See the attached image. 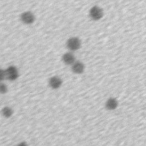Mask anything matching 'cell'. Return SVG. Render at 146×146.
<instances>
[{"label": "cell", "mask_w": 146, "mask_h": 146, "mask_svg": "<svg viewBox=\"0 0 146 146\" xmlns=\"http://www.w3.org/2000/svg\"><path fill=\"white\" fill-rule=\"evenodd\" d=\"M8 91V87L7 85L3 82H0V94H5Z\"/></svg>", "instance_id": "cell-10"}, {"label": "cell", "mask_w": 146, "mask_h": 146, "mask_svg": "<svg viewBox=\"0 0 146 146\" xmlns=\"http://www.w3.org/2000/svg\"><path fill=\"white\" fill-rule=\"evenodd\" d=\"M66 46L71 51H76L81 47V40L78 37H71L66 42Z\"/></svg>", "instance_id": "cell-3"}, {"label": "cell", "mask_w": 146, "mask_h": 146, "mask_svg": "<svg viewBox=\"0 0 146 146\" xmlns=\"http://www.w3.org/2000/svg\"><path fill=\"white\" fill-rule=\"evenodd\" d=\"M5 79H6L5 70L0 68V82H3Z\"/></svg>", "instance_id": "cell-11"}, {"label": "cell", "mask_w": 146, "mask_h": 146, "mask_svg": "<svg viewBox=\"0 0 146 146\" xmlns=\"http://www.w3.org/2000/svg\"><path fill=\"white\" fill-rule=\"evenodd\" d=\"M16 146H28V145H27L26 142L22 141V142L19 143V144H18Z\"/></svg>", "instance_id": "cell-12"}, {"label": "cell", "mask_w": 146, "mask_h": 146, "mask_svg": "<svg viewBox=\"0 0 146 146\" xmlns=\"http://www.w3.org/2000/svg\"><path fill=\"white\" fill-rule=\"evenodd\" d=\"M5 78L9 81H14L19 76V72L14 66H10L5 70Z\"/></svg>", "instance_id": "cell-1"}, {"label": "cell", "mask_w": 146, "mask_h": 146, "mask_svg": "<svg viewBox=\"0 0 146 146\" xmlns=\"http://www.w3.org/2000/svg\"><path fill=\"white\" fill-rule=\"evenodd\" d=\"M90 18L94 21H98L104 15L103 10L102 8L98 6H92L89 11Z\"/></svg>", "instance_id": "cell-2"}, {"label": "cell", "mask_w": 146, "mask_h": 146, "mask_svg": "<svg viewBox=\"0 0 146 146\" xmlns=\"http://www.w3.org/2000/svg\"><path fill=\"white\" fill-rule=\"evenodd\" d=\"M72 70L76 74H81L83 72L84 69V65L80 61H75L72 64Z\"/></svg>", "instance_id": "cell-7"}, {"label": "cell", "mask_w": 146, "mask_h": 146, "mask_svg": "<svg viewBox=\"0 0 146 146\" xmlns=\"http://www.w3.org/2000/svg\"><path fill=\"white\" fill-rule=\"evenodd\" d=\"M63 62L67 65H72L75 61V58L71 52H66L62 56Z\"/></svg>", "instance_id": "cell-6"}, {"label": "cell", "mask_w": 146, "mask_h": 146, "mask_svg": "<svg viewBox=\"0 0 146 146\" xmlns=\"http://www.w3.org/2000/svg\"><path fill=\"white\" fill-rule=\"evenodd\" d=\"M1 112L2 115L5 118H9L13 114V109L9 106H5L3 108H2Z\"/></svg>", "instance_id": "cell-9"}, {"label": "cell", "mask_w": 146, "mask_h": 146, "mask_svg": "<svg viewBox=\"0 0 146 146\" xmlns=\"http://www.w3.org/2000/svg\"><path fill=\"white\" fill-rule=\"evenodd\" d=\"M118 105L117 100L113 98H111L108 99L106 102V107L109 110H113L116 108Z\"/></svg>", "instance_id": "cell-8"}, {"label": "cell", "mask_w": 146, "mask_h": 146, "mask_svg": "<svg viewBox=\"0 0 146 146\" xmlns=\"http://www.w3.org/2000/svg\"><path fill=\"white\" fill-rule=\"evenodd\" d=\"M21 21L26 25H30L33 23L35 19V15L34 14L29 11H25L22 13L20 16Z\"/></svg>", "instance_id": "cell-4"}, {"label": "cell", "mask_w": 146, "mask_h": 146, "mask_svg": "<svg viewBox=\"0 0 146 146\" xmlns=\"http://www.w3.org/2000/svg\"><path fill=\"white\" fill-rule=\"evenodd\" d=\"M62 84V79L58 76H53L49 80V85L53 89H57L59 88Z\"/></svg>", "instance_id": "cell-5"}]
</instances>
